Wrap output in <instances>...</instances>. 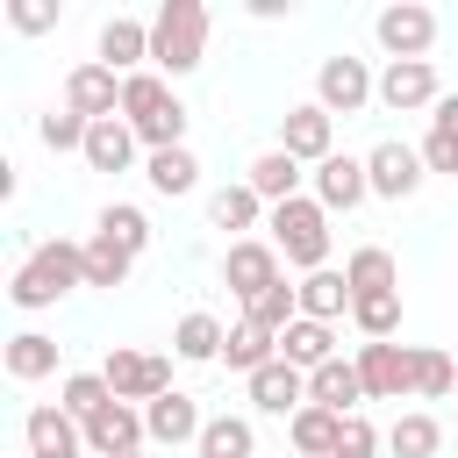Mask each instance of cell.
Segmentation results:
<instances>
[{
  "label": "cell",
  "mask_w": 458,
  "mask_h": 458,
  "mask_svg": "<svg viewBox=\"0 0 458 458\" xmlns=\"http://www.w3.org/2000/svg\"><path fill=\"white\" fill-rule=\"evenodd\" d=\"M72 286H86V243H64V236H50V243H36L21 265H14V308H50V301H64Z\"/></svg>",
  "instance_id": "obj_1"
},
{
  "label": "cell",
  "mask_w": 458,
  "mask_h": 458,
  "mask_svg": "<svg viewBox=\"0 0 458 458\" xmlns=\"http://www.w3.org/2000/svg\"><path fill=\"white\" fill-rule=\"evenodd\" d=\"M122 122H129V129H136V143H150V150L186 143V100H179L157 72L122 79Z\"/></svg>",
  "instance_id": "obj_2"
},
{
  "label": "cell",
  "mask_w": 458,
  "mask_h": 458,
  "mask_svg": "<svg viewBox=\"0 0 458 458\" xmlns=\"http://www.w3.org/2000/svg\"><path fill=\"white\" fill-rule=\"evenodd\" d=\"M265 222H272V250H279L286 265L322 272V258H329V208H322V200L293 193V200H279Z\"/></svg>",
  "instance_id": "obj_3"
},
{
  "label": "cell",
  "mask_w": 458,
  "mask_h": 458,
  "mask_svg": "<svg viewBox=\"0 0 458 458\" xmlns=\"http://www.w3.org/2000/svg\"><path fill=\"white\" fill-rule=\"evenodd\" d=\"M150 57L179 79V72H193L200 57H208V7L200 0H165L157 14H150Z\"/></svg>",
  "instance_id": "obj_4"
},
{
  "label": "cell",
  "mask_w": 458,
  "mask_h": 458,
  "mask_svg": "<svg viewBox=\"0 0 458 458\" xmlns=\"http://www.w3.org/2000/svg\"><path fill=\"white\" fill-rule=\"evenodd\" d=\"M100 379L114 386V401H157V394H172V358H157V351H136V344H114L107 351V365H100Z\"/></svg>",
  "instance_id": "obj_5"
},
{
  "label": "cell",
  "mask_w": 458,
  "mask_h": 458,
  "mask_svg": "<svg viewBox=\"0 0 458 458\" xmlns=\"http://www.w3.org/2000/svg\"><path fill=\"white\" fill-rule=\"evenodd\" d=\"M372 36H379L386 64H408V57H429V43H437V14H429L422 0H394V7H379Z\"/></svg>",
  "instance_id": "obj_6"
},
{
  "label": "cell",
  "mask_w": 458,
  "mask_h": 458,
  "mask_svg": "<svg viewBox=\"0 0 458 458\" xmlns=\"http://www.w3.org/2000/svg\"><path fill=\"white\" fill-rule=\"evenodd\" d=\"M279 150H286V157H301V165H322V157L336 150V114H329L322 100L286 107V114H279Z\"/></svg>",
  "instance_id": "obj_7"
},
{
  "label": "cell",
  "mask_w": 458,
  "mask_h": 458,
  "mask_svg": "<svg viewBox=\"0 0 458 458\" xmlns=\"http://www.w3.org/2000/svg\"><path fill=\"white\" fill-rule=\"evenodd\" d=\"M222 279H229V293H243V308H250V301L272 293L286 272H279V250H272L265 236H236L229 258H222Z\"/></svg>",
  "instance_id": "obj_8"
},
{
  "label": "cell",
  "mask_w": 458,
  "mask_h": 458,
  "mask_svg": "<svg viewBox=\"0 0 458 458\" xmlns=\"http://www.w3.org/2000/svg\"><path fill=\"white\" fill-rule=\"evenodd\" d=\"M365 172H372V193H379V200H408V193L422 186V172H429V165H422V150H415V143L386 136V143H372V150H365Z\"/></svg>",
  "instance_id": "obj_9"
},
{
  "label": "cell",
  "mask_w": 458,
  "mask_h": 458,
  "mask_svg": "<svg viewBox=\"0 0 458 458\" xmlns=\"http://www.w3.org/2000/svg\"><path fill=\"white\" fill-rule=\"evenodd\" d=\"M372 93H379V79L365 72V57H322V72H315V100H322L329 114H358Z\"/></svg>",
  "instance_id": "obj_10"
},
{
  "label": "cell",
  "mask_w": 458,
  "mask_h": 458,
  "mask_svg": "<svg viewBox=\"0 0 458 458\" xmlns=\"http://www.w3.org/2000/svg\"><path fill=\"white\" fill-rule=\"evenodd\" d=\"M64 107L86 114V122H107V114H122V79H114L100 57H86V64L64 72Z\"/></svg>",
  "instance_id": "obj_11"
},
{
  "label": "cell",
  "mask_w": 458,
  "mask_h": 458,
  "mask_svg": "<svg viewBox=\"0 0 458 458\" xmlns=\"http://www.w3.org/2000/svg\"><path fill=\"white\" fill-rule=\"evenodd\" d=\"M143 437H150V429H143V408H136V401H107V408L86 422V451H93V458L143 451Z\"/></svg>",
  "instance_id": "obj_12"
},
{
  "label": "cell",
  "mask_w": 458,
  "mask_h": 458,
  "mask_svg": "<svg viewBox=\"0 0 458 458\" xmlns=\"http://www.w3.org/2000/svg\"><path fill=\"white\" fill-rule=\"evenodd\" d=\"M21 437H29V458H86V429L57 408V401H43V408H29V422H21Z\"/></svg>",
  "instance_id": "obj_13"
},
{
  "label": "cell",
  "mask_w": 458,
  "mask_h": 458,
  "mask_svg": "<svg viewBox=\"0 0 458 458\" xmlns=\"http://www.w3.org/2000/svg\"><path fill=\"white\" fill-rule=\"evenodd\" d=\"M365 193H372V172H365V157H344V150H329V157L315 165V200H322L329 215H336V208L351 215Z\"/></svg>",
  "instance_id": "obj_14"
},
{
  "label": "cell",
  "mask_w": 458,
  "mask_h": 458,
  "mask_svg": "<svg viewBox=\"0 0 458 458\" xmlns=\"http://www.w3.org/2000/svg\"><path fill=\"white\" fill-rule=\"evenodd\" d=\"M379 100H386L394 114H415V107H437L444 93H437V72H429V57H408V64H386V72H379Z\"/></svg>",
  "instance_id": "obj_15"
},
{
  "label": "cell",
  "mask_w": 458,
  "mask_h": 458,
  "mask_svg": "<svg viewBox=\"0 0 458 458\" xmlns=\"http://www.w3.org/2000/svg\"><path fill=\"white\" fill-rule=\"evenodd\" d=\"M358 379H365V401H401L408 394V344H358Z\"/></svg>",
  "instance_id": "obj_16"
},
{
  "label": "cell",
  "mask_w": 458,
  "mask_h": 458,
  "mask_svg": "<svg viewBox=\"0 0 458 458\" xmlns=\"http://www.w3.org/2000/svg\"><path fill=\"white\" fill-rule=\"evenodd\" d=\"M250 401H258L265 415H301V408H308V372L286 365V358H272V365L250 372Z\"/></svg>",
  "instance_id": "obj_17"
},
{
  "label": "cell",
  "mask_w": 458,
  "mask_h": 458,
  "mask_svg": "<svg viewBox=\"0 0 458 458\" xmlns=\"http://www.w3.org/2000/svg\"><path fill=\"white\" fill-rule=\"evenodd\" d=\"M143 429H150V444H200V408H193V394H157L150 408H143Z\"/></svg>",
  "instance_id": "obj_18"
},
{
  "label": "cell",
  "mask_w": 458,
  "mask_h": 458,
  "mask_svg": "<svg viewBox=\"0 0 458 458\" xmlns=\"http://www.w3.org/2000/svg\"><path fill=\"white\" fill-rule=\"evenodd\" d=\"M308 401H315V408H336V415H358V401H365L358 358H329L322 372H308Z\"/></svg>",
  "instance_id": "obj_19"
},
{
  "label": "cell",
  "mask_w": 458,
  "mask_h": 458,
  "mask_svg": "<svg viewBox=\"0 0 458 458\" xmlns=\"http://www.w3.org/2000/svg\"><path fill=\"white\" fill-rule=\"evenodd\" d=\"M279 358H286V365H301V372H322V365L336 358V329H329V322L293 315V322H286V336H279Z\"/></svg>",
  "instance_id": "obj_20"
},
{
  "label": "cell",
  "mask_w": 458,
  "mask_h": 458,
  "mask_svg": "<svg viewBox=\"0 0 458 458\" xmlns=\"http://www.w3.org/2000/svg\"><path fill=\"white\" fill-rule=\"evenodd\" d=\"M143 57H150V21H129V14H114V21L100 29V64L136 79V64H143Z\"/></svg>",
  "instance_id": "obj_21"
},
{
  "label": "cell",
  "mask_w": 458,
  "mask_h": 458,
  "mask_svg": "<svg viewBox=\"0 0 458 458\" xmlns=\"http://www.w3.org/2000/svg\"><path fill=\"white\" fill-rule=\"evenodd\" d=\"M243 186H250L258 200H272V208H279V200H293V193H301V157H286V150H258V157H250V172H243Z\"/></svg>",
  "instance_id": "obj_22"
},
{
  "label": "cell",
  "mask_w": 458,
  "mask_h": 458,
  "mask_svg": "<svg viewBox=\"0 0 458 458\" xmlns=\"http://www.w3.org/2000/svg\"><path fill=\"white\" fill-rule=\"evenodd\" d=\"M293 293H301V315H308V322H336V315H351V279L329 272V265H322V272H301Z\"/></svg>",
  "instance_id": "obj_23"
},
{
  "label": "cell",
  "mask_w": 458,
  "mask_h": 458,
  "mask_svg": "<svg viewBox=\"0 0 458 458\" xmlns=\"http://www.w3.org/2000/svg\"><path fill=\"white\" fill-rule=\"evenodd\" d=\"M129 157H136V129L122 114H107V122L86 129V165L93 172H129Z\"/></svg>",
  "instance_id": "obj_24"
},
{
  "label": "cell",
  "mask_w": 458,
  "mask_h": 458,
  "mask_svg": "<svg viewBox=\"0 0 458 458\" xmlns=\"http://www.w3.org/2000/svg\"><path fill=\"white\" fill-rule=\"evenodd\" d=\"M344 279H351V293H394V286H401V265H394L386 243H358V250L344 258Z\"/></svg>",
  "instance_id": "obj_25"
},
{
  "label": "cell",
  "mask_w": 458,
  "mask_h": 458,
  "mask_svg": "<svg viewBox=\"0 0 458 458\" xmlns=\"http://www.w3.org/2000/svg\"><path fill=\"white\" fill-rule=\"evenodd\" d=\"M222 344H229V329H222V315H208V308L179 315V329H172V351H179V358H193V365H215V358H222Z\"/></svg>",
  "instance_id": "obj_26"
},
{
  "label": "cell",
  "mask_w": 458,
  "mask_h": 458,
  "mask_svg": "<svg viewBox=\"0 0 458 458\" xmlns=\"http://www.w3.org/2000/svg\"><path fill=\"white\" fill-rule=\"evenodd\" d=\"M458 386V365H451V351H437V344H408V394H422V401H444Z\"/></svg>",
  "instance_id": "obj_27"
},
{
  "label": "cell",
  "mask_w": 458,
  "mask_h": 458,
  "mask_svg": "<svg viewBox=\"0 0 458 458\" xmlns=\"http://www.w3.org/2000/svg\"><path fill=\"white\" fill-rule=\"evenodd\" d=\"M351 322H358L365 344H394V329H401V286L394 293H351Z\"/></svg>",
  "instance_id": "obj_28"
},
{
  "label": "cell",
  "mask_w": 458,
  "mask_h": 458,
  "mask_svg": "<svg viewBox=\"0 0 458 458\" xmlns=\"http://www.w3.org/2000/svg\"><path fill=\"white\" fill-rule=\"evenodd\" d=\"M272 358H279V336H272V329H258V322H236V329H229V344H222V365H229V372H243V379H250L258 365H272Z\"/></svg>",
  "instance_id": "obj_29"
},
{
  "label": "cell",
  "mask_w": 458,
  "mask_h": 458,
  "mask_svg": "<svg viewBox=\"0 0 458 458\" xmlns=\"http://www.w3.org/2000/svg\"><path fill=\"white\" fill-rule=\"evenodd\" d=\"M57 372V344L43 336V329H21V336H7V379H50Z\"/></svg>",
  "instance_id": "obj_30"
},
{
  "label": "cell",
  "mask_w": 458,
  "mask_h": 458,
  "mask_svg": "<svg viewBox=\"0 0 458 458\" xmlns=\"http://www.w3.org/2000/svg\"><path fill=\"white\" fill-rule=\"evenodd\" d=\"M422 165L458 179V93L437 100V114H429V143H422Z\"/></svg>",
  "instance_id": "obj_31"
},
{
  "label": "cell",
  "mask_w": 458,
  "mask_h": 458,
  "mask_svg": "<svg viewBox=\"0 0 458 458\" xmlns=\"http://www.w3.org/2000/svg\"><path fill=\"white\" fill-rule=\"evenodd\" d=\"M143 172H150V186H157V193H193V186H200V157H193L186 143L150 150V165H143Z\"/></svg>",
  "instance_id": "obj_32"
},
{
  "label": "cell",
  "mask_w": 458,
  "mask_h": 458,
  "mask_svg": "<svg viewBox=\"0 0 458 458\" xmlns=\"http://www.w3.org/2000/svg\"><path fill=\"white\" fill-rule=\"evenodd\" d=\"M258 215H265V200H258L243 179L208 193V222H215V229H258Z\"/></svg>",
  "instance_id": "obj_33"
},
{
  "label": "cell",
  "mask_w": 458,
  "mask_h": 458,
  "mask_svg": "<svg viewBox=\"0 0 458 458\" xmlns=\"http://www.w3.org/2000/svg\"><path fill=\"white\" fill-rule=\"evenodd\" d=\"M107 401H114V386H107L100 372H72V379L57 386V408H64V415H72L79 429H86V422H93V415H100Z\"/></svg>",
  "instance_id": "obj_34"
},
{
  "label": "cell",
  "mask_w": 458,
  "mask_h": 458,
  "mask_svg": "<svg viewBox=\"0 0 458 458\" xmlns=\"http://www.w3.org/2000/svg\"><path fill=\"white\" fill-rule=\"evenodd\" d=\"M336 429H344V415L308 401V408L293 415V451H308V458H336Z\"/></svg>",
  "instance_id": "obj_35"
},
{
  "label": "cell",
  "mask_w": 458,
  "mask_h": 458,
  "mask_svg": "<svg viewBox=\"0 0 458 458\" xmlns=\"http://www.w3.org/2000/svg\"><path fill=\"white\" fill-rule=\"evenodd\" d=\"M386 444H394V458H437L444 422H437V415H422V408H408V415L386 429Z\"/></svg>",
  "instance_id": "obj_36"
},
{
  "label": "cell",
  "mask_w": 458,
  "mask_h": 458,
  "mask_svg": "<svg viewBox=\"0 0 458 458\" xmlns=\"http://www.w3.org/2000/svg\"><path fill=\"white\" fill-rule=\"evenodd\" d=\"M93 236H107V243H122L129 258L150 243V222H143V208H129V200H107L100 208V222H93Z\"/></svg>",
  "instance_id": "obj_37"
},
{
  "label": "cell",
  "mask_w": 458,
  "mask_h": 458,
  "mask_svg": "<svg viewBox=\"0 0 458 458\" xmlns=\"http://www.w3.org/2000/svg\"><path fill=\"white\" fill-rule=\"evenodd\" d=\"M250 451H258V437H250L243 415H208V429H200V458H250Z\"/></svg>",
  "instance_id": "obj_38"
},
{
  "label": "cell",
  "mask_w": 458,
  "mask_h": 458,
  "mask_svg": "<svg viewBox=\"0 0 458 458\" xmlns=\"http://www.w3.org/2000/svg\"><path fill=\"white\" fill-rule=\"evenodd\" d=\"M129 265H136V258H129L122 243H107V236H93V243H86V286H122V279H129Z\"/></svg>",
  "instance_id": "obj_39"
},
{
  "label": "cell",
  "mask_w": 458,
  "mask_h": 458,
  "mask_svg": "<svg viewBox=\"0 0 458 458\" xmlns=\"http://www.w3.org/2000/svg\"><path fill=\"white\" fill-rule=\"evenodd\" d=\"M36 129H43V143H50V150H86V129H93V122H86V114H72V107H50Z\"/></svg>",
  "instance_id": "obj_40"
},
{
  "label": "cell",
  "mask_w": 458,
  "mask_h": 458,
  "mask_svg": "<svg viewBox=\"0 0 458 458\" xmlns=\"http://www.w3.org/2000/svg\"><path fill=\"white\" fill-rule=\"evenodd\" d=\"M379 451V429L365 422V415H344V429H336V458H372Z\"/></svg>",
  "instance_id": "obj_41"
},
{
  "label": "cell",
  "mask_w": 458,
  "mask_h": 458,
  "mask_svg": "<svg viewBox=\"0 0 458 458\" xmlns=\"http://www.w3.org/2000/svg\"><path fill=\"white\" fill-rule=\"evenodd\" d=\"M7 21H14L21 36H43V29L57 21V7H50V0H7Z\"/></svg>",
  "instance_id": "obj_42"
},
{
  "label": "cell",
  "mask_w": 458,
  "mask_h": 458,
  "mask_svg": "<svg viewBox=\"0 0 458 458\" xmlns=\"http://www.w3.org/2000/svg\"><path fill=\"white\" fill-rule=\"evenodd\" d=\"M122 458H143V451H122Z\"/></svg>",
  "instance_id": "obj_43"
}]
</instances>
